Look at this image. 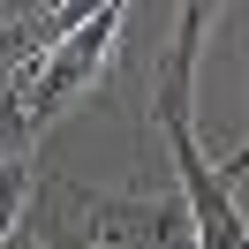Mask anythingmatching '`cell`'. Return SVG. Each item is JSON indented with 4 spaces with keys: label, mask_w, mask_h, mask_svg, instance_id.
Wrapping results in <instances>:
<instances>
[{
    "label": "cell",
    "mask_w": 249,
    "mask_h": 249,
    "mask_svg": "<svg viewBox=\"0 0 249 249\" xmlns=\"http://www.w3.org/2000/svg\"><path fill=\"white\" fill-rule=\"evenodd\" d=\"M121 23H128V8H83V23L68 38H53L46 53H38L31 68H23V113H31V128H46L53 113L68 106V98H83L98 76H106V61H113V38H121Z\"/></svg>",
    "instance_id": "6da1fadb"
},
{
    "label": "cell",
    "mask_w": 249,
    "mask_h": 249,
    "mask_svg": "<svg viewBox=\"0 0 249 249\" xmlns=\"http://www.w3.org/2000/svg\"><path fill=\"white\" fill-rule=\"evenodd\" d=\"M31 181H38V151H23V159H8V166H0V249L23 234V212H31Z\"/></svg>",
    "instance_id": "7a4b0ae2"
},
{
    "label": "cell",
    "mask_w": 249,
    "mask_h": 249,
    "mask_svg": "<svg viewBox=\"0 0 249 249\" xmlns=\"http://www.w3.org/2000/svg\"><path fill=\"white\" fill-rule=\"evenodd\" d=\"M219 174H227V181H242V174H249V136H242V143L227 151V166H219Z\"/></svg>",
    "instance_id": "3957f363"
},
{
    "label": "cell",
    "mask_w": 249,
    "mask_h": 249,
    "mask_svg": "<svg viewBox=\"0 0 249 249\" xmlns=\"http://www.w3.org/2000/svg\"><path fill=\"white\" fill-rule=\"evenodd\" d=\"M8 249H38V242H31V234H16V242H8Z\"/></svg>",
    "instance_id": "277c9868"
}]
</instances>
